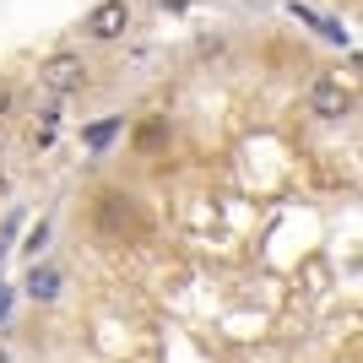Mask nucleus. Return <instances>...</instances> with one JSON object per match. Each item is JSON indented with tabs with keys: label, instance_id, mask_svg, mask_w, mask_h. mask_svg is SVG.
Wrapping results in <instances>:
<instances>
[{
	"label": "nucleus",
	"instance_id": "1a4fd4ad",
	"mask_svg": "<svg viewBox=\"0 0 363 363\" xmlns=\"http://www.w3.org/2000/svg\"><path fill=\"white\" fill-rule=\"evenodd\" d=\"M0 196H6V174H0Z\"/></svg>",
	"mask_w": 363,
	"mask_h": 363
},
{
	"label": "nucleus",
	"instance_id": "423d86ee",
	"mask_svg": "<svg viewBox=\"0 0 363 363\" xmlns=\"http://www.w3.org/2000/svg\"><path fill=\"white\" fill-rule=\"evenodd\" d=\"M114 130H120V120H104V125H92V130H87V141H92V147H104Z\"/></svg>",
	"mask_w": 363,
	"mask_h": 363
},
{
	"label": "nucleus",
	"instance_id": "6e6552de",
	"mask_svg": "<svg viewBox=\"0 0 363 363\" xmlns=\"http://www.w3.org/2000/svg\"><path fill=\"white\" fill-rule=\"evenodd\" d=\"M44 239H49V223H38V228L28 233V250H44Z\"/></svg>",
	"mask_w": 363,
	"mask_h": 363
},
{
	"label": "nucleus",
	"instance_id": "7ed1b4c3",
	"mask_svg": "<svg viewBox=\"0 0 363 363\" xmlns=\"http://www.w3.org/2000/svg\"><path fill=\"white\" fill-rule=\"evenodd\" d=\"M125 28H130V6H125V0H98V6L87 11V33L98 38V44H114Z\"/></svg>",
	"mask_w": 363,
	"mask_h": 363
},
{
	"label": "nucleus",
	"instance_id": "f03ea898",
	"mask_svg": "<svg viewBox=\"0 0 363 363\" xmlns=\"http://www.w3.org/2000/svg\"><path fill=\"white\" fill-rule=\"evenodd\" d=\"M309 108H315V120H347L352 114V87H342L336 76H320L315 87H309Z\"/></svg>",
	"mask_w": 363,
	"mask_h": 363
},
{
	"label": "nucleus",
	"instance_id": "20e7f679",
	"mask_svg": "<svg viewBox=\"0 0 363 363\" xmlns=\"http://www.w3.org/2000/svg\"><path fill=\"white\" fill-rule=\"evenodd\" d=\"M55 293H60V272H55V266H33V272H28V298L49 303Z\"/></svg>",
	"mask_w": 363,
	"mask_h": 363
},
{
	"label": "nucleus",
	"instance_id": "f257e3e1",
	"mask_svg": "<svg viewBox=\"0 0 363 363\" xmlns=\"http://www.w3.org/2000/svg\"><path fill=\"white\" fill-rule=\"evenodd\" d=\"M82 82H87V65L76 55H49L38 65V92L44 98H71V92H82Z\"/></svg>",
	"mask_w": 363,
	"mask_h": 363
},
{
	"label": "nucleus",
	"instance_id": "9d476101",
	"mask_svg": "<svg viewBox=\"0 0 363 363\" xmlns=\"http://www.w3.org/2000/svg\"><path fill=\"white\" fill-rule=\"evenodd\" d=\"M0 363H11V358H6V347H0Z\"/></svg>",
	"mask_w": 363,
	"mask_h": 363
},
{
	"label": "nucleus",
	"instance_id": "39448f33",
	"mask_svg": "<svg viewBox=\"0 0 363 363\" xmlns=\"http://www.w3.org/2000/svg\"><path fill=\"white\" fill-rule=\"evenodd\" d=\"M104 228H108V233H120V228H130V201L108 196V201H104Z\"/></svg>",
	"mask_w": 363,
	"mask_h": 363
},
{
	"label": "nucleus",
	"instance_id": "0eeeda50",
	"mask_svg": "<svg viewBox=\"0 0 363 363\" xmlns=\"http://www.w3.org/2000/svg\"><path fill=\"white\" fill-rule=\"evenodd\" d=\"M11 108H16V92L6 87V82H0V120H6V114H11Z\"/></svg>",
	"mask_w": 363,
	"mask_h": 363
}]
</instances>
